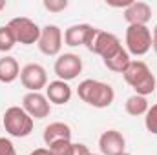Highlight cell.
<instances>
[{
	"label": "cell",
	"mask_w": 157,
	"mask_h": 155,
	"mask_svg": "<svg viewBox=\"0 0 157 155\" xmlns=\"http://www.w3.org/2000/svg\"><path fill=\"white\" fill-rule=\"evenodd\" d=\"M78 99L93 108H108L113 104L115 100V91L108 82L102 80H95V78H86L78 84L77 88Z\"/></svg>",
	"instance_id": "cell-1"
},
{
	"label": "cell",
	"mask_w": 157,
	"mask_h": 155,
	"mask_svg": "<svg viewBox=\"0 0 157 155\" xmlns=\"http://www.w3.org/2000/svg\"><path fill=\"white\" fill-rule=\"evenodd\" d=\"M122 77H124L128 86L133 88L135 95L148 97L150 93L155 91V88H157L155 75L152 73V70L148 68V64L143 62V60H132L130 66L124 70Z\"/></svg>",
	"instance_id": "cell-2"
},
{
	"label": "cell",
	"mask_w": 157,
	"mask_h": 155,
	"mask_svg": "<svg viewBox=\"0 0 157 155\" xmlns=\"http://www.w3.org/2000/svg\"><path fill=\"white\" fill-rule=\"evenodd\" d=\"M2 124H4L6 131L11 137L24 139V137L31 135L33 126H35V120L26 113V110L22 106H11V108L6 110L4 119H2Z\"/></svg>",
	"instance_id": "cell-3"
},
{
	"label": "cell",
	"mask_w": 157,
	"mask_h": 155,
	"mask_svg": "<svg viewBox=\"0 0 157 155\" xmlns=\"http://www.w3.org/2000/svg\"><path fill=\"white\" fill-rule=\"evenodd\" d=\"M124 40L130 57H143L152 49V29L148 26H128Z\"/></svg>",
	"instance_id": "cell-4"
},
{
	"label": "cell",
	"mask_w": 157,
	"mask_h": 155,
	"mask_svg": "<svg viewBox=\"0 0 157 155\" xmlns=\"http://www.w3.org/2000/svg\"><path fill=\"white\" fill-rule=\"evenodd\" d=\"M17 39V44H24V46H31L37 44L40 39V28L28 17H17L11 18L7 24Z\"/></svg>",
	"instance_id": "cell-5"
},
{
	"label": "cell",
	"mask_w": 157,
	"mask_h": 155,
	"mask_svg": "<svg viewBox=\"0 0 157 155\" xmlns=\"http://www.w3.org/2000/svg\"><path fill=\"white\" fill-rule=\"evenodd\" d=\"M62 40H64L62 29L55 24H48V26L40 28V39L37 46H39L40 53H44L48 57H57V55H60Z\"/></svg>",
	"instance_id": "cell-6"
},
{
	"label": "cell",
	"mask_w": 157,
	"mask_h": 155,
	"mask_svg": "<svg viewBox=\"0 0 157 155\" xmlns=\"http://www.w3.org/2000/svg\"><path fill=\"white\" fill-rule=\"evenodd\" d=\"M53 71L59 77V80L70 82L73 78H77L82 71V59L77 53H62L57 57L55 64H53Z\"/></svg>",
	"instance_id": "cell-7"
},
{
	"label": "cell",
	"mask_w": 157,
	"mask_h": 155,
	"mask_svg": "<svg viewBox=\"0 0 157 155\" xmlns=\"http://www.w3.org/2000/svg\"><path fill=\"white\" fill-rule=\"evenodd\" d=\"M20 82L28 91H40L48 86V71L42 64L31 62L20 70Z\"/></svg>",
	"instance_id": "cell-8"
},
{
	"label": "cell",
	"mask_w": 157,
	"mask_h": 155,
	"mask_svg": "<svg viewBox=\"0 0 157 155\" xmlns=\"http://www.w3.org/2000/svg\"><path fill=\"white\" fill-rule=\"evenodd\" d=\"M95 35H97V28H93L90 24H73L64 31V44L70 47L86 46L90 49Z\"/></svg>",
	"instance_id": "cell-9"
},
{
	"label": "cell",
	"mask_w": 157,
	"mask_h": 155,
	"mask_svg": "<svg viewBox=\"0 0 157 155\" xmlns=\"http://www.w3.org/2000/svg\"><path fill=\"white\" fill-rule=\"evenodd\" d=\"M22 108L26 110V113L35 119H46L51 113V104L48 100L46 95H42L40 91H28L22 99Z\"/></svg>",
	"instance_id": "cell-10"
},
{
	"label": "cell",
	"mask_w": 157,
	"mask_h": 155,
	"mask_svg": "<svg viewBox=\"0 0 157 155\" xmlns=\"http://www.w3.org/2000/svg\"><path fill=\"white\" fill-rule=\"evenodd\" d=\"M121 47H122V44H121V40H119L117 35L97 29V35H95V39L91 42L90 51L95 53V55H99L104 60V59H110L112 55H115Z\"/></svg>",
	"instance_id": "cell-11"
},
{
	"label": "cell",
	"mask_w": 157,
	"mask_h": 155,
	"mask_svg": "<svg viewBox=\"0 0 157 155\" xmlns=\"http://www.w3.org/2000/svg\"><path fill=\"white\" fill-rule=\"evenodd\" d=\"M126 148V139L119 130H106L99 137L101 155H119Z\"/></svg>",
	"instance_id": "cell-12"
},
{
	"label": "cell",
	"mask_w": 157,
	"mask_h": 155,
	"mask_svg": "<svg viewBox=\"0 0 157 155\" xmlns=\"http://www.w3.org/2000/svg\"><path fill=\"white\" fill-rule=\"evenodd\" d=\"M71 86L64 80H51L48 82L46 86V97L49 100V104H57V106H62V104H68L71 100Z\"/></svg>",
	"instance_id": "cell-13"
},
{
	"label": "cell",
	"mask_w": 157,
	"mask_h": 155,
	"mask_svg": "<svg viewBox=\"0 0 157 155\" xmlns=\"http://www.w3.org/2000/svg\"><path fill=\"white\" fill-rule=\"evenodd\" d=\"M152 18V7L146 2H132L124 9V20L128 26H146Z\"/></svg>",
	"instance_id": "cell-14"
},
{
	"label": "cell",
	"mask_w": 157,
	"mask_h": 155,
	"mask_svg": "<svg viewBox=\"0 0 157 155\" xmlns=\"http://www.w3.org/2000/svg\"><path fill=\"white\" fill-rule=\"evenodd\" d=\"M42 139H44V144L49 148L51 144L59 142V141H71V128L66 124V122H49L46 128H44V133H42Z\"/></svg>",
	"instance_id": "cell-15"
},
{
	"label": "cell",
	"mask_w": 157,
	"mask_h": 155,
	"mask_svg": "<svg viewBox=\"0 0 157 155\" xmlns=\"http://www.w3.org/2000/svg\"><path fill=\"white\" fill-rule=\"evenodd\" d=\"M20 77V66L15 57L4 55L0 59V82L2 84H11Z\"/></svg>",
	"instance_id": "cell-16"
},
{
	"label": "cell",
	"mask_w": 157,
	"mask_h": 155,
	"mask_svg": "<svg viewBox=\"0 0 157 155\" xmlns=\"http://www.w3.org/2000/svg\"><path fill=\"white\" fill-rule=\"evenodd\" d=\"M104 62V66L110 70V71H113V73H124V70L130 66V62H132V57H130V53L124 49V47H121L115 55H112L110 59H104L102 60Z\"/></svg>",
	"instance_id": "cell-17"
},
{
	"label": "cell",
	"mask_w": 157,
	"mask_h": 155,
	"mask_svg": "<svg viewBox=\"0 0 157 155\" xmlns=\"http://www.w3.org/2000/svg\"><path fill=\"white\" fill-rule=\"evenodd\" d=\"M150 104H148V99L143 97V95H132L126 99L124 102V110L126 113L132 117H141V115H146Z\"/></svg>",
	"instance_id": "cell-18"
},
{
	"label": "cell",
	"mask_w": 157,
	"mask_h": 155,
	"mask_svg": "<svg viewBox=\"0 0 157 155\" xmlns=\"http://www.w3.org/2000/svg\"><path fill=\"white\" fill-rule=\"evenodd\" d=\"M15 44H17V39H15L11 28L9 26H2L0 28V53L11 51L15 47Z\"/></svg>",
	"instance_id": "cell-19"
},
{
	"label": "cell",
	"mask_w": 157,
	"mask_h": 155,
	"mask_svg": "<svg viewBox=\"0 0 157 155\" xmlns=\"http://www.w3.org/2000/svg\"><path fill=\"white\" fill-rule=\"evenodd\" d=\"M144 126H146V130L150 133L157 135V104L148 108V112L144 115Z\"/></svg>",
	"instance_id": "cell-20"
},
{
	"label": "cell",
	"mask_w": 157,
	"mask_h": 155,
	"mask_svg": "<svg viewBox=\"0 0 157 155\" xmlns=\"http://www.w3.org/2000/svg\"><path fill=\"white\" fill-rule=\"evenodd\" d=\"M53 155H71L73 153V142L71 141H59L49 146Z\"/></svg>",
	"instance_id": "cell-21"
},
{
	"label": "cell",
	"mask_w": 157,
	"mask_h": 155,
	"mask_svg": "<svg viewBox=\"0 0 157 155\" xmlns=\"http://www.w3.org/2000/svg\"><path fill=\"white\" fill-rule=\"evenodd\" d=\"M42 6L49 11V13H60L68 7V0H44Z\"/></svg>",
	"instance_id": "cell-22"
},
{
	"label": "cell",
	"mask_w": 157,
	"mask_h": 155,
	"mask_svg": "<svg viewBox=\"0 0 157 155\" xmlns=\"http://www.w3.org/2000/svg\"><path fill=\"white\" fill-rule=\"evenodd\" d=\"M0 155H17L13 142L6 137H0Z\"/></svg>",
	"instance_id": "cell-23"
},
{
	"label": "cell",
	"mask_w": 157,
	"mask_h": 155,
	"mask_svg": "<svg viewBox=\"0 0 157 155\" xmlns=\"http://www.w3.org/2000/svg\"><path fill=\"white\" fill-rule=\"evenodd\" d=\"M71 155H91L90 148L82 142H73V153Z\"/></svg>",
	"instance_id": "cell-24"
},
{
	"label": "cell",
	"mask_w": 157,
	"mask_h": 155,
	"mask_svg": "<svg viewBox=\"0 0 157 155\" xmlns=\"http://www.w3.org/2000/svg\"><path fill=\"white\" fill-rule=\"evenodd\" d=\"M29 155H53V153H51L49 148H37V150H33Z\"/></svg>",
	"instance_id": "cell-25"
},
{
	"label": "cell",
	"mask_w": 157,
	"mask_h": 155,
	"mask_svg": "<svg viewBox=\"0 0 157 155\" xmlns=\"http://www.w3.org/2000/svg\"><path fill=\"white\" fill-rule=\"evenodd\" d=\"M152 39H154V40H157V24H155V28L152 29Z\"/></svg>",
	"instance_id": "cell-26"
},
{
	"label": "cell",
	"mask_w": 157,
	"mask_h": 155,
	"mask_svg": "<svg viewBox=\"0 0 157 155\" xmlns=\"http://www.w3.org/2000/svg\"><path fill=\"white\" fill-rule=\"evenodd\" d=\"M152 47H154V51H155V55H157V40L152 39Z\"/></svg>",
	"instance_id": "cell-27"
},
{
	"label": "cell",
	"mask_w": 157,
	"mask_h": 155,
	"mask_svg": "<svg viewBox=\"0 0 157 155\" xmlns=\"http://www.w3.org/2000/svg\"><path fill=\"white\" fill-rule=\"evenodd\" d=\"M4 7H6V2H4V0H0V11H2Z\"/></svg>",
	"instance_id": "cell-28"
},
{
	"label": "cell",
	"mask_w": 157,
	"mask_h": 155,
	"mask_svg": "<svg viewBox=\"0 0 157 155\" xmlns=\"http://www.w3.org/2000/svg\"><path fill=\"white\" fill-rule=\"evenodd\" d=\"M119 155H132V153H128V152H122V153H119Z\"/></svg>",
	"instance_id": "cell-29"
},
{
	"label": "cell",
	"mask_w": 157,
	"mask_h": 155,
	"mask_svg": "<svg viewBox=\"0 0 157 155\" xmlns=\"http://www.w3.org/2000/svg\"><path fill=\"white\" fill-rule=\"evenodd\" d=\"M91 155H101V153H91Z\"/></svg>",
	"instance_id": "cell-30"
}]
</instances>
